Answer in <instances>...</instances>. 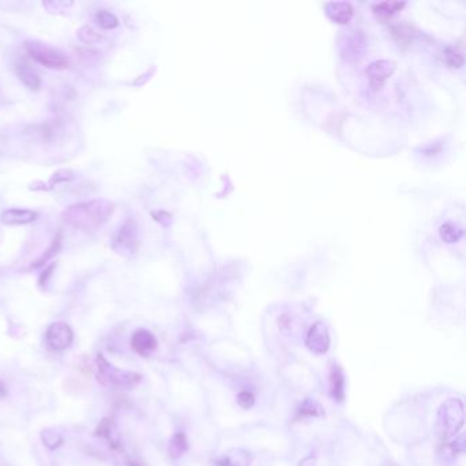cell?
<instances>
[{
	"mask_svg": "<svg viewBox=\"0 0 466 466\" xmlns=\"http://www.w3.org/2000/svg\"><path fill=\"white\" fill-rule=\"evenodd\" d=\"M114 214V204L107 200H93L71 206L62 214V221L82 232H95Z\"/></svg>",
	"mask_w": 466,
	"mask_h": 466,
	"instance_id": "cell-1",
	"label": "cell"
},
{
	"mask_svg": "<svg viewBox=\"0 0 466 466\" xmlns=\"http://www.w3.org/2000/svg\"><path fill=\"white\" fill-rule=\"evenodd\" d=\"M96 377L104 387L133 388L141 381V375L113 365L102 353L96 355Z\"/></svg>",
	"mask_w": 466,
	"mask_h": 466,
	"instance_id": "cell-2",
	"label": "cell"
},
{
	"mask_svg": "<svg viewBox=\"0 0 466 466\" xmlns=\"http://www.w3.org/2000/svg\"><path fill=\"white\" fill-rule=\"evenodd\" d=\"M26 51L37 63L48 69L62 70V69L69 67L70 65V60L66 56V54L44 43H38V41L26 43Z\"/></svg>",
	"mask_w": 466,
	"mask_h": 466,
	"instance_id": "cell-3",
	"label": "cell"
},
{
	"mask_svg": "<svg viewBox=\"0 0 466 466\" xmlns=\"http://www.w3.org/2000/svg\"><path fill=\"white\" fill-rule=\"evenodd\" d=\"M113 249L122 256H131L137 252L138 234L137 226L133 221H127L124 225L120 226L113 239Z\"/></svg>",
	"mask_w": 466,
	"mask_h": 466,
	"instance_id": "cell-4",
	"label": "cell"
},
{
	"mask_svg": "<svg viewBox=\"0 0 466 466\" xmlns=\"http://www.w3.org/2000/svg\"><path fill=\"white\" fill-rule=\"evenodd\" d=\"M441 424L443 425V431L446 435H453L457 432L464 424V408L463 403L457 399H450L443 403L441 412Z\"/></svg>",
	"mask_w": 466,
	"mask_h": 466,
	"instance_id": "cell-5",
	"label": "cell"
},
{
	"mask_svg": "<svg viewBox=\"0 0 466 466\" xmlns=\"http://www.w3.org/2000/svg\"><path fill=\"white\" fill-rule=\"evenodd\" d=\"M47 345L55 351H63L69 349L74 341V333L71 327L66 323L58 322L52 323L45 333Z\"/></svg>",
	"mask_w": 466,
	"mask_h": 466,
	"instance_id": "cell-6",
	"label": "cell"
},
{
	"mask_svg": "<svg viewBox=\"0 0 466 466\" xmlns=\"http://www.w3.org/2000/svg\"><path fill=\"white\" fill-rule=\"evenodd\" d=\"M305 345L315 354L327 353L330 349V334L327 326L322 322L315 323L308 331Z\"/></svg>",
	"mask_w": 466,
	"mask_h": 466,
	"instance_id": "cell-7",
	"label": "cell"
},
{
	"mask_svg": "<svg viewBox=\"0 0 466 466\" xmlns=\"http://www.w3.org/2000/svg\"><path fill=\"white\" fill-rule=\"evenodd\" d=\"M395 71V63L391 60H375L372 62L365 73L372 84V87L375 89H377L379 87H381V84L392 76V73Z\"/></svg>",
	"mask_w": 466,
	"mask_h": 466,
	"instance_id": "cell-8",
	"label": "cell"
},
{
	"mask_svg": "<svg viewBox=\"0 0 466 466\" xmlns=\"http://www.w3.org/2000/svg\"><path fill=\"white\" fill-rule=\"evenodd\" d=\"M131 349L134 350L141 357H149L155 350L157 349V340L156 337L144 329L137 330L131 335Z\"/></svg>",
	"mask_w": 466,
	"mask_h": 466,
	"instance_id": "cell-9",
	"label": "cell"
},
{
	"mask_svg": "<svg viewBox=\"0 0 466 466\" xmlns=\"http://www.w3.org/2000/svg\"><path fill=\"white\" fill-rule=\"evenodd\" d=\"M15 73L21 82L29 88L30 91H38L41 87V80L37 71L23 59H18L15 62Z\"/></svg>",
	"mask_w": 466,
	"mask_h": 466,
	"instance_id": "cell-10",
	"label": "cell"
},
{
	"mask_svg": "<svg viewBox=\"0 0 466 466\" xmlns=\"http://www.w3.org/2000/svg\"><path fill=\"white\" fill-rule=\"evenodd\" d=\"M326 12L331 21L346 25L354 14V8L349 1H331L326 4Z\"/></svg>",
	"mask_w": 466,
	"mask_h": 466,
	"instance_id": "cell-11",
	"label": "cell"
},
{
	"mask_svg": "<svg viewBox=\"0 0 466 466\" xmlns=\"http://www.w3.org/2000/svg\"><path fill=\"white\" fill-rule=\"evenodd\" d=\"M37 219V214L30 210H22V208H12L7 210L1 214V222L8 226H19V225H27Z\"/></svg>",
	"mask_w": 466,
	"mask_h": 466,
	"instance_id": "cell-12",
	"label": "cell"
},
{
	"mask_svg": "<svg viewBox=\"0 0 466 466\" xmlns=\"http://www.w3.org/2000/svg\"><path fill=\"white\" fill-rule=\"evenodd\" d=\"M330 394L337 402H342L345 399V375L335 364L330 370Z\"/></svg>",
	"mask_w": 466,
	"mask_h": 466,
	"instance_id": "cell-13",
	"label": "cell"
},
{
	"mask_svg": "<svg viewBox=\"0 0 466 466\" xmlns=\"http://www.w3.org/2000/svg\"><path fill=\"white\" fill-rule=\"evenodd\" d=\"M96 435L100 436L102 439H104L113 449L120 447V436H119L117 427H115V424L111 419H104L99 424V427L96 430Z\"/></svg>",
	"mask_w": 466,
	"mask_h": 466,
	"instance_id": "cell-14",
	"label": "cell"
},
{
	"mask_svg": "<svg viewBox=\"0 0 466 466\" xmlns=\"http://www.w3.org/2000/svg\"><path fill=\"white\" fill-rule=\"evenodd\" d=\"M250 464H252L250 453L239 449L229 452L218 461V466H250Z\"/></svg>",
	"mask_w": 466,
	"mask_h": 466,
	"instance_id": "cell-15",
	"label": "cell"
},
{
	"mask_svg": "<svg viewBox=\"0 0 466 466\" xmlns=\"http://www.w3.org/2000/svg\"><path fill=\"white\" fill-rule=\"evenodd\" d=\"M188 450V441L184 434H175L170 441L168 453L173 458H179Z\"/></svg>",
	"mask_w": 466,
	"mask_h": 466,
	"instance_id": "cell-16",
	"label": "cell"
},
{
	"mask_svg": "<svg viewBox=\"0 0 466 466\" xmlns=\"http://www.w3.org/2000/svg\"><path fill=\"white\" fill-rule=\"evenodd\" d=\"M439 234H441V238L447 242V243H454V242H458L463 236V229L454 223H445L441 226V230H439Z\"/></svg>",
	"mask_w": 466,
	"mask_h": 466,
	"instance_id": "cell-17",
	"label": "cell"
},
{
	"mask_svg": "<svg viewBox=\"0 0 466 466\" xmlns=\"http://www.w3.org/2000/svg\"><path fill=\"white\" fill-rule=\"evenodd\" d=\"M324 409L313 399H307L301 403L298 409V417H316V416H323Z\"/></svg>",
	"mask_w": 466,
	"mask_h": 466,
	"instance_id": "cell-18",
	"label": "cell"
},
{
	"mask_svg": "<svg viewBox=\"0 0 466 466\" xmlns=\"http://www.w3.org/2000/svg\"><path fill=\"white\" fill-rule=\"evenodd\" d=\"M41 441L47 449L55 450L63 443V436L56 430L47 428L41 432Z\"/></svg>",
	"mask_w": 466,
	"mask_h": 466,
	"instance_id": "cell-19",
	"label": "cell"
},
{
	"mask_svg": "<svg viewBox=\"0 0 466 466\" xmlns=\"http://www.w3.org/2000/svg\"><path fill=\"white\" fill-rule=\"evenodd\" d=\"M403 5H405L403 1L402 3L401 1H384V3L375 4L373 11H375V14H377L380 16H391L392 14L402 10Z\"/></svg>",
	"mask_w": 466,
	"mask_h": 466,
	"instance_id": "cell-20",
	"label": "cell"
},
{
	"mask_svg": "<svg viewBox=\"0 0 466 466\" xmlns=\"http://www.w3.org/2000/svg\"><path fill=\"white\" fill-rule=\"evenodd\" d=\"M95 21H96V23H98L102 29H107V30L115 29L118 25H119V21H118L117 16H115L113 12L107 11V10L99 11V12L96 14V16H95Z\"/></svg>",
	"mask_w": 466,
	"mask_h": 466,
	"instance_id": "cell-21",
	"label": "cell"
},
{
	"mask_svg": "<svg viewBox=\"0 0 466 466\" xmlns=\"http://www.w3.org/2000/svg\"><path fill=\"white\" fill-rule=\"evenodd\" d=\"M445 60L450 67H461L464 63V58L460 52H457L453 48H447L445 51Z\"/></svg>",
	"mask_w": 466,
	"mask_h": 466,
	"instance_id": "cell-22",
	"label": "cell"
},
{
	"mask_svg": "<svg viewBox=\"0 0 466 466\" xmlns=\"http://www.w3.org/2000/svg\"><path fill=\"white\" fill-rule=\"evenodd\" d=\"M78 37H80L84 43H87V44H93V43H96V41L100 38L99 33H96V32H95L92 27H89V26L82 27V29L78 32Z\"/></svg>",
	"mask_w": 466,
	"mask_h": 466,
	"instance_id": "cell-23",
	"label": "cell"
},
{
	"mask_svg": "<svg viewBox=\"0 0 466 466\" xmlns=\"http://www.w3.org/2000/svg\"><path fill=\"white\" fill-rule=\"evenodd\" d=\"M236 402L243 409H250L254 405V395L249 391H242L236 397Z\"/></svg>",
	"mask_w": 466,
	"mask_h": 466,
	"instance_id": "cell-24",
	"label": "cell"
},
{
	"mask_svg": "<svg viewBox=\"0 0 466 466\" xmlns=\"http://www.w3.org/2000/svg\"><path fill=\"white\" fill-rule=\"evenodd\" d=\"M73 177H74V174H73L71 171H69V170H60V171H58V173L54 174V177H52V179H51V184L54 185V184L67 182V181L73 179Z\"/></svg>",
	"mask_w": 466,
	"mask_h": 466,
	"instance_id": "cell-25",
	"label": "cell"
},
{
	"mask_svg": "<svg viewBox=\"0 0 466 466\" xmlns=\"http://www.w3.org/2000/svg\"><path fill=\"white\" fill-rule=\"evenodd\" d=\"M43 5L49 11V12H59V10H65L66 7L71 5V3H60V1H44Z\"/></svg>",
	"mask_w": 466,
	"mask_h": 466,
	"instance_id": "cell-26",
	"label": "cell"
},
{
	"mask_svg": "<svg viewBox=\"0 0 466 466\" xmlns=\"http://www.w3.org/2000/svg\"><path fill=\"white\" fill-rule=\"evenodd\" d=\"M131 466H135V465H131Z\"/></svg>",
	"mask_w": 466,
	"mask_h": 466,
	"instance_id": "cell-27",
	"label": "cell"
}]
</instances>
